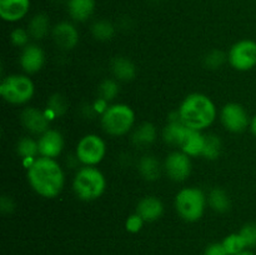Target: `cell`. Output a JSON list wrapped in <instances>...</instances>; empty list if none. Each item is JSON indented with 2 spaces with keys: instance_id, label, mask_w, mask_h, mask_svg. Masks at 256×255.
Listing matches in <instances>:
<instances>
[{
  "instance_id": "obj_11",
  "label": "cell",
  "mask_w": 256,
  "mask_h": 255,
  "mask_svg": "<svg viewBox=\"0 0 256 255\" xmlns=\"http://www.w3.org/2000/svg\"><path fill=\"white\" fill-rule=\"evenodd\" d=\"M38 145H39V154L42 156L54 159L59 156L64 149V138L58 130L49 129L40 135Z\"/></svg>"
},
{
  "instance_id": "obj_9",
  "label": "cell",
  "mask_w": 256,
  "mask_h": 255,
  "mask_svg": "<svg viewBox=\"0 0 256 255\" xmlns=\"http://www.w3.org/2000/svg\"><path fill=\"white\" fill-rule=\"evenodd\" d=\"M222 122L229 132H242L250 126V118L242 105L229 102L222 110Z\"/></svg>"
},
{
  "instance_id": "obj_36",
  "label": "cell",
  "mask_w": 256,
  "mask_h": 255,
  "mask_svg": "<svg viewBox=\"0 0 256 255\" xmlns=\"http://www.w3.org/2000/svg\"><path fill=\"white\" fill-rule=\"evenodd\" d=\"M15 205H14V202H12V199H10L9 196H2V199H0V209H2V212H12V210H14Z\"/></svg>"
},
{
  "instance_id": "obj_2",
  "label": "cell",
  "mask_w": 256,
  "mask_h": 255,
  "mask_svg": "<svg viewBox=\"0 0 256 255\" xmlns=\"http://www.w3.org/2000/svg\"><path fill=\"white\" fill-rule=\"evenodd\" d=\"M178 114L185 126L202 132L214 122L216 108L209 96L202 92H192L182 100Z\"/></svg>"
},
{
  "instance_id": "obj_26",
  "label": "cell",
  "mask_w": 256,
  "mask_h": 255,
  "mask_svg": "<svg viewBox=\"0 0 256 255\" xmlns=\"http://www.w3.org/2000/svg\"><path fill=\"white\" fill-rule=\"evenodd\" d=\"M222 245H224L225 250L229 255H238L242 252L246 250V244H245L244 239L240 235V232H234L230 234L222 240Z\"/></svg>"
},
{
  "instance_id": "obj_34",
  "label": "cell",
  "mask_w": 256,
  "mask_h": 255,
  "mask_svg": "<svg viewBox=\"0 0 256 255\" xmlns=\"http://www.w3.org/2000/svg\"><path fill=\"white\" fill-rule=\"evenodd\" d=\"M49 108L55 114L62 115L66 110V102H65V99L62 95L56 94L49 99Z\"/></svg>"
},
{
  "instance_id": "obj_1",
  "label": "cell",
  "mask_w": 256,
  "mask_h": 255,
  "mask_svg": "<svg viewBox=\"0 0 256 255\" xmlns=\"http://www.w3.org/2000/svg\"><path fill=\"white\" fill-rule=\"evenodd\" d=\"M28 180L30 186L40 196H58L65 184V175L59 162L52 158H36L28 168Z\"/></svg>"
},
{
  "instance_id": "obj_29",
  "label": "cell",
  "mask_w": 256,
  "mask_h": 255,
  "mask_svg": "<svg viewBox=\"0 0 256 255\" xmlns=\"http://www.w3.org/2000/svg\"><path fill=\"white\" fill-rule=\"evenodd\" d=\"M99 92L100 99H102L104 102H110V100L115 99L116 95L119 94V85L115 80L106 79L100 84Z\"/></svg>"
},
{
  "instance_id": "obj_17",
  "label": "cell",
  "mask_w": 256,
  "mask_h": 255,
  "mask_svg": "<svg viewBox=\"0 0 256 255\" xmlns=\"http://www.w3.org/2000/svg\"><path fill=\"white\" fill-rule=\"evenodd\" d=\"M95 10V0H69L68 12L75 22H86Z\"/></svg>"
},
{
  "instance_id": "obj_14",
  "label": "cell",
  "mask_w": 256,
  "mask_h": 255,
  "mask_svg": "<svg viewBox=\"0 0 256 255\" xmlns=\"http://www.w3.org/2000/svg\"><path fill=\"white\" fill-rule=\"evenodd\" d=\"M30 10V0H0V16L8 22L22 20Z\"/></svg>"
},
{
  "instance_id": "obj_28",
  "label": "cell",
  "mask_w": 256,
  "mask_h": 255,
  "mask_svg": "<svg viewBox=\"0 0 256 255\" xmlns=\"http://www.w3.org/2000/svg\"><path fill=\"white\" fill-rule=\"evenodd\" d=\"M18 154L24 159H32L39 154V145L32 138H22L18 142Z\"/></svg>"
},
{
  "instance_id": "obj_35",
  "label": "cell",
  "mask_w": 256,
  "mask_h": 255,
  "mask_svg": "<svg viewBox=\"0 0 256 255\" xmlns=\"http://www.w3.org/2000/svg\"><path fill=\"white\" fill-rule=\"evenodd\" d=\"M204 255H229L225 250L222 242H214V244H210L209 246L205 249Z\"/></svg>"
},
{
  "instance_id": "obj_37",
  "label": "cell",
  "mask_w": 256,
  "mask_h": 255,
  "mask_svg": "<svg viewBox=\"0 0 256 255\" xmlns=\"http://www.w3.org/2000/svg\"><path fill=\"white\" fill-rule=\"evenodd\" d=\"M250 130H252V134L256 136V115L255 116H252V119L250 120Z\"/></svg>"
},
{
  "instance_id": "obj_31",
  "label": "cell",
  "mask_w": 256,
  "mask_h": 255,
  "mask_svg": "<svg viewBox=\"0 0 256 255\" xmlns=\"http://www.w3.org/2000/svg\"><path fill=\"white\" fill-rule=\"evenodd\" d=\"M225 60H226V56H225L224 52H220V50H212L205 56L204 62L209 69H219L220 66H222Z\"/></svg>"
},
{
  "instance_id": "obj_18",
  "label": "cell",
  "mask_w": 256,
  "mask_h": 255,
  "mask_svg": "<svg viewBox=\"0 0 256 255\" xmlns=\"http://www.w3.org/2000/svg\"><path fill=\"white\" fill-rule=\"evenodd\" d=\"M190 128L185 126L180 119H172L166 126L164 128V132H162V136H164V140L170 145H180L184 142L185 136H186L188 132H189Z\"/></svg>"
},
{
  "instance_id": "obj_21",
  "label": "cell",
  "mask_w": 256,
  "mask_h": 255,
  "mask_svg": "<svg viewBox=\"0 0 256 255\" xmlns=\"http://www.w3.org/2000/svg\"><path fill=\"white\" fill-rule=\"evenodd\" d=\"M50 30V20L46 14H39L34 15L30 19L29 25H28V32H29L30 38L35 40H42L44 39L48 35Z\"/></svg>"
},
{
  "instance_id": "obj_40",
  "label": "cell",
  "mask_w": 256,
  "mask_h": 255,
  "mask_svg": "<svg viewBox=\"0 0 256 255\" xmlns=\"http://www.w3.org/2000/svg\"><path fill=\"white\" fill-rule=\"evenodd\" d=\"M155 2H156V0H155Z\"/></svg>"
},
{
  "instance_id": "obj_32",
  "label": "cell",
  "mask_w": 256,
  "mask_h": 255,
  "mask_svg": "<svg viewBox=\"0 0 256 255\" xmlns=\"http://www.w3.org/2000/svg\"><path fill=\"white\" fill-rule=\"evenodd\" d=\"M10 39H12V42L15 45V46H26L29 45L30 34L28 30L22 29V28H16L12 32V35H10Z\"/></svg>"
},
{
  "instance_id": "obj_8",
  "label": "cell",
  "mask_w": 256,
  "mask_h": 255,
  "mask_svg": "<svg viewBox=\"0 0 256 255\" xmlns=\"http://www.w3.org/2000/svg\"><path fill=\"white\" fill-rule=\"evenodd\" d=\"M230 65L239 72H248L256 66V42L250 39L235 42L228 54Z\"/></svg>"
},
{
  "instance_id": "obj_5",
  "label": "cell",
  "mask_w": 256,
  "mask_h": 255,
  "mask_svg": "<svg viewBox=\"0 0 256 255\" xmlns=\"http://www.w3.org/2000/svg\"><path fill=\"white\" fill-rule=\"evenodd\" d=\"M206 198L198 188H184L175 198V209L185 222H194L202 219L205 212Z\"/></svg>"
},
{
  "instance_id": "obj_23",
  "label": "cell",
  "mask_w": 256,
  "mask_h": 255,
  "mask_svg": "<svg viewBox=\"0 0 256 255\" xmlns=\"http://www.w3.org/2000/svg\"><path fill=\"white\" fill-rule=\"evenodd\" d=\"M156 139V129L152 122H144L132 134V142L136 146H148Z\"/></svg>"
},
{
  "instance_id": "obj_30",
  "label": "cell",
  "mask_w": 256,
  "mask_h": 255,
  "mask_svg": "<svg viewBox=\"0 0 256 255\" xmlns=\"http://www.w3.org/2000/svg\"><path fill=\"white\" fill-rule=\"evenodd\" d=\"M239 232L248 248H256V222L245 224Z\"/></svg>"
},
{
  "instance_id": "obj_10",
  "label": "cell",
  "mask_w": 256,
  "mask_h": 255,
  "mask_svg": "<svg viewBox=\"0 0 256 255\" xmlns=\"http://www.w3.org/2000/svg\"><path fill=\"white\" fill-rule=\"evenodd\" d=\"M164 169L168 176L174 182H184L192 172V160L182 152H174L168 155Z\"/></svg>"
},
{
  "instance_id": "obj_19",
  "label": "cell",
  "mask_w": 256,
  "mask_h": 255,
  "mask_svg": "<svg viewBox=\"0 0 256 255\" xmlns=\"http://www.w3.org/2000/svg\"><path fill=\"white\" fill-rule=\"evenodd\" d=\"M205 144V136L199 130L189 129L184 142L180 145L182 152L189 156H199L202 154Z\"/></svg>"
},
{
  "instance_id": "obj_12",
  "label": "cell",
  "mask_w": 256,
  "mask_h": 255,
  "mask_svg": "<svg viewBox=\"0 0 256 255\" xmlns=\"http://www.w3.org/2000/svg\"><path fill=\"white\" fill-rule=\"evenodd\" d=\"M52 39L62 50H72L79 42L78 29L69 22H62L52 29Z\"/></svg>"
},
{
  "instance_id": "obj_25",
  "label": "cell",
  "mask_w": 256,
  "mask_h": 255,
  "mask_svg": "<svg viewBox=\"0 0 256 255\" xmlns=\"http://www.w3.org/2000/svg\"><path fill=\"white\" fill-rule=\"evenodd\" d=\"M92 34L95 39L100 42H106L114 36L115 28L109 20H98L92 24Z\"/></svg>"
},
{
  "instance_id": "obj_7",
  "label": "cell",
  "mask_w": 256,
  "mask_h": 255,
  "mask_svg": "<svg viewBox=\"0 0 256 255\" xmlns=\"http://www.w3.org/2000/svg\"><path fill=\"white\" fill-rule=\"evenodd\" d=\"M106 145L96 134H88L80 139L76 146V158L88 166L99 164L105 156Z\"/></svg>"
},
{
  "instance_id": "obj_13",
  "label": "cell",
  "mask_w": 256,
  "mask_h": 255,
  "mask_svg": "<svg viewBox=\"0 0 256 255\" xmlns=\"http://www.w3.org/2000/svg\"><path fill=\"white\" fill-rule=\"evenodd\" d=\"M20 120L25 129L32 134L42 135L46 130H49V119H48L46 114L36 108H26L22 110Z\"/></svg>"
},
{
  "instance_id": "obj_3",
  "label": "cell",
  "mask_w": 256,
  "mask_h": 255,
  "mask_svg": "<svg viewBox=\"0 0 256 255\" xmlns=\"http://www.w3.org/2000/svg\"><path fill=\"white\" fill-rule=\"evenodd\" d=\"M72 188L79 199L92 202L102 196L106 188L104 174L94 166H84L76 172Z\"/></svg>"
},
{
  "instance_id": "obj_33",
  "label": "cell",
  "mask_w": 256,
  "mask_h": 255,
  "mask_svg": "<svg viewBox=\"0 0 256 255\" xmlns=\"http://www.w3.org/2000/svg\"><path fill=\"white\" fill-rule=\"evenodd\" d=\"M142 225H144V219H142L138 212L130 215L126 219V222H125V228H126L128 232H132V234L139 232L140 230L142 229Z\"/></svg>"
},
{
  "instance_id": "obj_38",
  "label": "cell",
  "mask_w": 256,
  "mask_h": 255,
  "mask_svg": "<svg viewBox=\"0 0 256 255\" xmlns=\"http://www.w3.org/2000/svg\"><path fill=\"white\" fill-rule=\"evenodd\" d=\"M238 255H256V254H254L252 252H250V250H244V252H242L240 254H238Z\"/></svg>"
},
{
  "instance_id": "obj_39",
  "label": "cell",
  "mask_w": 256,
  "mask_h": 255,
  "mask_svg": "<svg viewBox=\"0 0 256 255\" xmlns=\"http://www.w3.org/2000/svg\"><path fill=\"white\" fill-rule=\"evenodd\" d=\"M68 2H69V0H68Z\"/></svg>"
},
{
  "instance_id": "obj_27",
  "label": "cell",
  "mask_w": 256,
  "mask_h": 255,
  "mask_svg": "<svg viewBox=\"0 0 256 255\" xmlns=\"http://www.w3.org/2000/svg\"><path fill=\"white\" fill-rule=\"evenodd\" d=\"M222 152V140L216 135H206L205 136L204 150H202V156L209 160H215L219 158Z\"/></svg>"
},
{
  "instance_id": "obj_24",
  "label": "cell",
  "mask_w": 256,
  "mask_h": 255,
  "mask_svg": "<svg viewBox=\"0 0 256 255\" xmlns=\"http://www.w3.org/2000/svg\"><path fill=\"white\" fill-rule=\"evenodd\" d=\"M209 204L212 205V209L218 212H225L230 209V198L226 192L220 188H214L210 192L209 195Z\"/></svg>"
},
{
  "instance_id": "obj_15",
  "label": "cell",
  "mask_w": 256,
  "mask_h": 255,
  "mask_svg": "<svg viewBox=\"0 0 256 255\" xmlns=\"http://www.w3.org/2000/svg\"><path fill=\"white\" fill-rule=\"evenodd\" d=\"M44 52L38 45L29 44L22 49V55H20V65L24 72H29V74L38 72L44 65Z\"/></svg>"
},
{
  "instance_id": "obj_4",
  "label": "cell",
  "mask_w": 256,
  "mask_h": 255,
  "mask_svg": "<svg viewBox=\"0 0 256 255\" xmlns=\"http://www.w3.org/2000/svg\"><path fill=\"white\" fill-rule=\"evenodd\" d=\"M134 122V110L126 104L110 105L102 115V129L112 136H122L129 132Z\"/></svg>"
},
{
  "instance_id": "obj_6",
  "label": "cell",
  "mask_w": 256,
  "mask_h": 255,
  "mask_svg": "<svg viewBox=\"0 0 256 255\" xmlns=\"http://www.w3.org/2000/svg\"><path fill=\"white\" fill-rule=\"evenodd\" d=\"M34 92V82L26 75H9L2 80L0 85V94L2 99L14 105L28 102L32 98Z\"/></svg>"
},
{
  "instance_id": "obj_20",
  "label": "cell",
  "mask_w": 256,
  "mask_h": 255,
  "mask_svg": "<svg viewBox=\"0 0 256 255\" xmlns=\"http://www.w3.org/2000/svg\"><path fill=\"white\" fill-rule=\"evenodd\" d=\"M112 74L116 79L122 80V82H129L135 78L136 74V68H135L134 62L132 60L126 59V58H115L112 62Z\"/></svg>"
},
{
  "instance_id": "obj_16",
  "label": "cell",
  "mask_w": 256,
  "mask_h": 255,
  "mask_svg": "<svg viewBox=\"0 0 256 255\" xmlns=\"http://www.w3.org/2000/svg\"><path fill=\"white\" fill-rule=\"evenodd\" d=\"M136 212L144 219V222H152L162 216L164 212V205L158 198L145 196L138 204Z\"/></svg>"
},
{
  "instance_id": "obj_22",
  "label": "cell",
  "mask_w": 256,
  "mask_h": 255,
  "mask_svg": "<svg viewBox=\"0 0 256 255\" xmlns=\"http://www.w3.org/2000/svg\"><path fill=\"white\" fill-rule=\"evenodd\" d=\"M139 172L145 180H149V182H154V180L159 179L160 174H162L159 160L155 156H152V155H146V156L142 158L139 162Z\"/></svg>"
}]
</instances>
